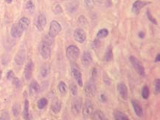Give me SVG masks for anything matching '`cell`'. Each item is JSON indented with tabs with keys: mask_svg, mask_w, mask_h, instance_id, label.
Wrapping results in <instances>:
<instances>
[{
	"mask_svg": "<svg viewBox=\"0 0 160 120\" xmlns=\"http://www.w3.org/2000/svg\"><path fill=\"white\" fill-rule=\"evenodd\" d=\"M71 74H72L73 78H74V80H76L77 84H78L79 86H83L84 83H83V80H82V74H81V69L80 68L78 67V65L75 63L71 65Z\"/></svg>",
	"mask_w": 160,
	"mask_h": 120,
	"instance_id": "5",
	"label": "cell"
},
{
	"mask_svg": "<svg viewBox=\"0 0 160 120\" xmlns=\"http://www.w3.org/2000/svg\"><path fill=\"white\" fill-rule=\"evenodd\" d=\"M20 106L18 103H16L13 105L12 107V113H13V115L14 117H17L20 114Z\"/></svg>",
	"mask_w": 160,
	"mask_h": 120,
	"instance_id": "29",
	"label": "cell"
},
{
	"mask_svg": "<svg viewBox=\"0 0 160 120\" xmlns=\"http://www.w3.org/2000/svg\"><path fill=\"white\" fill-rule=\"evenodd\" d=\"M74 38L77 42L84 43L86 39V33L82 29H76L74 32Z\"/></svg>",
	"mask_w": 160,
	"mask_h": 120,
	"instance_id": "11",
	"label": "cell"
},
{
	"mask_svg": "<svg viewBox=\"0 0 160 120\" xmlns=\"http://www.w3.org/2000/svg\"><path fill=\"white\" fill-rule=\"evenodd\" d=\"M99 99H100L101 101L103 102V103L106 102V101H107V98H106V96H105L104 94H102V95H101L100 98H99Z\"/></svg>",
	"mask_w": 160,
	"mask_h": 120,
	"instance_id": "42",
	"label": "cell"
},
{
	"mask_svg": "<svg viewBox=\"0 0 160 120\" xmlns=\"http://www.w3.org/2000/svg\"><path fill=\"white\" fill-rule=\"evenodd\" d=\"M149 2H144V1H141V0H137L136 2H135L132 5V11L134 14H138L139 11H141V8H144L147 5H148Z\"/></svg>",
	"mask_w": 160,
	"mask_h": 120,
	"instance_id": "13",
	"label": "cell"
},
{
	"mask_svg": "<svg viewBox=\"0 0 160 120\" xmlns=\"http://www.w3.org/2000/svg\"><path fill=\"white\" fill-rule=\"evenodd\" d=\"M5 2H7L8 4H11L12 2V0H5Z\"/></svg>",
	"mask_w": 160,
	"mask_h": 120,
	"instance_id": "45",
	"label": "cell"
},
{
	"mask_svg": "<svg viewBox=\"0 0 160 120\" xmlns=\"http://www.w3.org/2000/svg\"><path fill=\"white\" fill-rule=\"evenodd\" d=\"M117 89L121 98L123 100H127L129 98V92H128V88L126 85L124 83H119L117 84Z\"/></svg>",
	"mask_w": 160,
	"mask_h": 120,
	"instance_id": "9",
	"label": "cell"
},
{
	"mask_svg": "<svg viewBox=\"0 0 160 120\" xmlns=\"http://www.w3.org/2000/svg\"><path fill=\"white\" fill-rule=\"evenodd\" d=\"M26 9L30 12H32L35 9V5L33 4L31 0H29L28 2H27V3H26Z\"/></svg>",
	"mask_w": 160,
	"mask_h": 120,
	"instance_id": "34",
	"label": "cell"
},
{
	"mask_svg": "<svg viewBox=\"0 0 160 120\" xmlns=\"http://www.w3.org/2000/svg\"><path fill=\"white\" fill-rule=\"evenodd\" d=\"M23 32L19 28L18 25L14 24L13 27H12V30H11V34L12 36L14 38H19L22 36Z\"/></svg>",
	"mask_w": 160,
	"mask_h": 120,
	"instance_id": "18",
	"label": "cell"
},
{
	"mask_svg": "<svg viewBox=\"0 0 160 120\" xmlns=\"http://www.w3.org/2000/svg\"><path fill=\"white\" fill-rule=\"evenodd\" d=\"M92 119L96 120H104L106 119V117L105 114H103L102 111L101 110H96L94 113H92Z\"/></svg>",
	"mask_w": 160,
	"mask_h": 120,
	"instance_id": "25",
	"label": "cell"
},
{
	"mask_svg": "<svg viewBox=\"0 0 160 120\" xmlns=\"http://www.w3.org/2000/svg\"><path fill=\"white\" fill-rule=\"evenodd\" d=\"M26 59V52L24 50H20L14 57V62L17 65H23Z\"/></svg>",
	"mask_w": 160,
	"mask_h": 120,
	"instance_id": "12",
	"label": "cell"
},
{
	"mask_svg": "<svg viewBox=\"0 0 160 120\" xmlns=\"http://www.w3.org/2000/svg\"><path fill=\"white\" fill-rule=\"evenodd\" d=\"M92 57L91 53L89 51H85L82 55V59H81V63L84 66H88L92 63Z\"/></svg>",
	"mask_w": 160,
	"mask_h": 120,
	"instance_id": "16",
	"label": "cell"
},
{
	"mask_svg": "<svg viewBox=\"0 0 160 120\" xmlns=\"http://www.w3.org/2000/svg\"><path fill=\"white\" fill-rule=\"evenodd\" d=\"M82 110V100L80 98H74L71 102V112L74 115H78Z\"/></svg>",
	"mask_w": 160,
	"mask_h": 120,
	"instance_id": "8",
	"label": "cell"
},
{
	"mask_svg": "<svg viewBox=\"0 0 160 120\" xmlns=\"http://www.w3.org/2000/svg\"><path fill=\"white\" fill-rule=\"evenodd\" d=\"M154 92L156 95H159L160 93V80L156 79L154 82Z\"/></svg>",
	"mask_w": 160,
	"mask_h": 120,
	"instance_id": "32",
	"label": "cell"
},
{
	"mask_svg": "<svg viewBox=\"0 0 160 120\" xmlns=\"http://www.w3.org/2000/svg\"><path fill=\"white\" fill-rule=\"evenodd\" d=\"M138 36L140 38H144V36H145V34H144V32H140L138 33Z\"/></svg>",
	"mask_w": 160,
	"mask_h": 120,
	"instance_id": "43",
	"label": "cell"
},
{
	"mask_svg": "<svg viewBox=\"0 0 160 120\" xmlns=\"http://www.w3.org/2000/svg\"><path fill=\"white\" fill-rule=\"evenodd\" d=\"M132 105L133 107L134 112L136 114V116H138V117H142L144 115V111H143V108H142L141 106L138 103V101L135 100L132 101Z\"/></svg>",
	"mask_w": 160,
	"mask_h": 120,
	"instance_id": "17",
	"label": "cell"
},
{
	"mask_svg": "<svg viewBox=\"0 0 160 120\" xmlns=\"http://www.w3.org/2000/svg\"><path fill=\"white\" fill-rule=\"evenodd\" d=\"M29 108H30V103H29L28 100H26L24 103V109H23V117L26 120L30 119V110H29Z\"/></svg>",
	"mask_w": 160,
	"mask_h": 120,
	"instance_id": "24",
	"label": "cell"
},
{
	"mask_svg": "<svg viewBox=\"0 0 160 120\" xmlns=\"http://www.w3.org/2000/svg\"><path fill=\"white\" fill-rule=\"evenodd\" d=\"M104 59L106 62H111L113 59V49L111 46L107 47L105 53Z\"/></svg>",
	"mask_w": 160,
	"mask_h": 120,
	"instance_id": "23",
	"label": "cell"
},
{
	"mask_svg": "<svg viewBox=\"0 0 160 120\" xmlns=\"http://www.w3.org/2000/svg\"><path fill=\"white\" fill-rule=\"evenodd\" d=\"M50 72V68L48 64H45L41 69V75L43 78H47Z\"/></svg>",
	"mask_w": 160,
	"mask_h": 120,
	"instance_id": "26",
	"label": "cell"
},
{
	"mask_svg": "<svg viewBox=\"0 0 160 120\" xmlns=\"http://www.w3.org/2000/svg\"><path fill=\"white\" fill-rule=\"evenodd\" d=\"M129 62L131 63L132 65L133 66L134 69L135 70L136 72L139 74L141 77H144L145 75V69H144V66L141 63L139 62V60L138 59H136L135 56H131L129 58Z\"/></svg>",
	"mask_w": 160,
	"mask_h": 120,
	"instance_id": "2",
	"label": "cell"
},
{
	"mask_svg": "<svg viewBox=\"0 0 160 120\" xmlns=\"http://www.w3.org/2000/svg\"><path fill=\"white\" fill-rule=\"evenodd\" d=\"M114 119L117 120H124V119H129V117L123 114V112L120 110H115L114 113Z\"/></svg>",
	"mask_w": 160,
	"mask_h": 120,
	"instance_id": "27",
	"label": "cell"
},
{
	"mask_svg": "<svg viewBox=\"0 0 160 120\" xmlns=\"http://www.w3.org/2000/svg\"><path fill=\"white\" fill-rule=\"evenodd\" d=\"M82 112L83 115L84 117L88 118L91 116L93 113V105L90 100H86L85 103L84 104V107H82Z\"/></svg>",
	"mask_w": 160,
	"mask_h": 120,
	"instance_id": "7",
	"label": "cell"
},
{
	"mask_svg": "<svg viewBox=\"0 0 160 120\" xmlns=\"http://www.w3.org/2000/svg\"><path fill=\"white\" fill-rule=\"evenodd\" d=\"M58 89H59V92H60V94L63 96H66V94L68 92V86L63 81H60L58 84Z\"/></svg>",
	"mask_w": 160,
	"mask_h": 120,
	"instance_id": "22",
	"label": "cell"
},
{
	"mask_svg": "<svg viewBox=\"0 0 160 120\" xmlns=\"http://www.w3.org/2000/svg\"><path fill=\"white\" fill-rule=\"evenodd\" d=\"M62 30L61 25L58 23L56 20H53L50 24L49 32H48V35L50 37L54 38L55 37L57 36Z\"/></svg>",
	"mask_w": 160,
	"mask_h": 120,
	"instance_id": "6",
	"label": "cell"
},
{
	"mask_svg": "<svg viewBox=\"0 0 160 120\" xmlns=\"http://www.w3.org/2000/svg\"><path fill=\"white\" fill-rule=\"evenodd\" d=\"M29 92H30V96H35L40 92V86L37 81L32 80L30 83Z\"/></svg>",
	"mask_w": 160,
	"mask_h": 120,
	"instance_id": "14",
	"label": "cell"
},
{
	"mask_svg": "<svg viewBox=\"0 0 160 120\" xmlns=\"http://www.w3.org/2000/svg\"><path fill=\"white\" fill-rule=\"evenodd\" d=\"M12 82H13V84L15 86L16 88H20V86H21V83H20V80L17 78H15L14 77L13 79L12 80Z\"/></svg>",
	"mask_w": 160,
	"mask_h": 120,
	"instance_id": "38",
	"label": "cell"
},
{
	"mask_svg": "<svg viewBox=\"0 0 160 120\" xmlns=\"http://www.w3.org/2000/svg\"><path fill=\"white\" fill-rule=\"evenodd\" d=\"M0 120H2V118H1V117H0Z\"/></svg>",
	"mask_w": 160,
	"mask_h": 120,
	"instance_id": "47",
	"label": "cell"
},
{
	"mask_svg": "<svg viewBox=\"0 0 160 120\" xmlns=\"http://www.w3.org/2000/svg\"><path fill=\"white\" fill-rule=\"evenodd\" d=\"M141 96L144 99H147L150 96V90H149V88L147 86H144V87L142 88Z\"/></svg>",
	"mask_w": 160,
	"mask_h": 120,
	"instance_id": "31",
	"label": "cell"
},
{
	"mask_svg": "<svg viewBox=\"0 0 160 120\" xmlns=\"http://www.w3.org/2000/svg\"><path fill=\"white\" fill-rule=\"evenodd\" d=\"M84 92H85V95L88 97H92L96 95V86L93 78L86 83L84 86Z\"/></svg>",
	"mask_w": 160,
	"mask_h": 120,
	"instance_id": "4",
	"label": "cell"
},
{
	"mask_svg": "<svg viewBox=\"0 0 160 120\" xmlns=\"http://www.w3.org/2000/svg\"><path fill=\"white\" fill-rule=\"evenodd\" d=\"M53 38L49 35H45L41 41L39 47V53L42 58L45 59H48L51 55V46L53 45Z\"/></svg>",
	"mask_w": 160,
	"mask_h": 120,
	"instance_id": "1",
	"label": "cell"
},
{
	"mask_svg": "<svg viewBox=\"0 0 160 120\" xmlns=\"http://www.w3.org/2000/svg\"><path fill=\"white\" fill-rule=\"evenodd\" d=\"M66 56L71 61H74L78 59L80 56V50L75 45H70L66 48Z\"/></svg>",
	"mask_w": 160,
	"mask_h": 120,
	"instance_id": "3",
	"label": "cell"
},
{
	"mask_svg": "<svg viewBox=\"0 0 160 120\" xmlns=\"http://www.w3.org/2000/svg\"><path fill=\"white\" fill-rule=\"evenodd\" d=\"M84 5L87 9H91L94 6V1L93 0H84Z\"/></svg>",
	"mask_w": 160,
	"mask_h": 120,
	"instance_id": "35",
	"label": "cell"
},
{
	"mask_svg": "<svg viewBox=\"0 0 160 120\" xmlns=\"http://www.w3.org/2000/svg\"><path fill=\"white\" fill-rule=\"evenodd\" d=\"M78 23L81 26H86L87 24V20H86V17L84 16H80L79 19H78Z\"/></svg>",
	"mask_w": 160,
	"mask_h": 120,
	"instance_id": "37",
	"label": "cell"
},
{
	"mask_svg": "<svg viewBox=\"0 0 160 120\" xmlns=\"http://www.w3.org/2000/svg\"><path fill=\"white\" fill-rule=\"evenodd\" d=\"M1 77H2V71H1V69H0V79H1Z\"/></svg>",
	"mask_w": 160,
	"mask_h": 120,
	"instance_id": "46",
	"label": "cell"
},
{
	"mask_svg": "<svg viewBox=\"0 0 160 120\" xmlns=\"http://www.w3.org/2000/svg\"><path fill=\"white\" fill-rule=\"evenodd\" d=\"M47 104H48V100H47L45 98H41L40 100H38L37 106H38V109L42 110V109H44L46 107Z\"/></svg>",
	"mask_w": 160,
	"mask_h": 120,
	"instance_id": "30",
	"label": "cell"
},
{
	"mask_svg": "<svg viewBox=\"0 0 160 120\" xmlns=\"http://www.w3.org/2000/svg\"><path fill=\"white\" fill-rule=\"evenodd\" d=\"M109 35V31L107 29H101L100 30H99V32L96 34V36H97L98 39H102V38H106L107 35Z\"/></svg>",
	"mask_w": 160,
	"mask_h": 120,
	"instance_id": "28",
	"label": "cell"
},
{
	"mask_svg": "<svg viewBox=\"0 0 160 120\" xmlns=\"http://www.w3.org/2000/svg\"><path fill=\"white\" fill-rule=\"evenodd\" d=\"M159 61H160V54L159 53H158L156 57V59H155V63H159Z\"/></svg>",
	"mask_w": 160,
	"mask_h": 120,
	"instance_id": "44",
	"label": "cell"
},
{
	"mask_svg": "<svg viewBox=\"0 0 160 120\" xmlns=\"http://www.w3.org/2000/svg\"><path fill=\"white\" fill-rule=\"evenodd\" d=\"M33 68H34V64H33L32 62L30 61L27 64L24 70V76L27 80H29L31 79L32 76Z\"/></svg>",
	"mask_w": 160,
	"mask_h": 120,
	"instance_id": "15",
	"label": "cell"
},
{
	"mask_svg": "<svg viewBox=\"0 0 160 120\" xmlns=\"http://www.w3.org/2000/svg\"><path fill=\"white\" fill-rule=\"evenodd\" d=\"M78 5H79V4H78V0H72L66 5V8L70 13H74L78 9Z\"/></svg>",
	"mask_w": 160,
	"mask_h": 120,
	"instance_id": "20",
	"label": "cell"
},
{
	"mask_svg": "<svg viewBox=\"0 0 160 120\" xmlns=\"http://www.w3.org/2000/svg\"><path fill=\"white\" fill-rule=\"evenodd\" d=\"M6 77H7V79L9 80H12L14 78V74L13 71H12V70L8 71L6 74Z\"/></svg>",
	"mask_w": 160,
	"mask_h": 120,
	"instance_id": "41",
	"label": "cell"
},
{
	"mask_svg": "<svg viewBox=\"0 0 160 120\" xmlns=\"http://www.w3.org/2000/svg\"><path fill=\"white\" fill-rule=\"evenodd\" d=\"M51 110H53V112L54 114H58L60 112L61 110V102L60 100L56 99L53 101V102L51 104Z\"/></svg>",
	"mask_w": 160,
	"mask_h": 120,
	"instance_id": "21",
	"label": "cell"
},
{
	"mask_svg": "<svg viewBox=\"0 0 160 120\" xmlns=\"http://www.w3.org/2000/svg\"><path fill=\"white\" fill-rule=\"evenodd\" d=\"M30 24V19H28L27 17H22V18L19 20L18 23H17L19 28H20L23 32L26 31V30L28 29Z\"/></svg>",
	"mask_w": 160,
	"mask_h": 120,
	"instance_id": "19",
	"label": "cell"
},
{
	"mask_svg": "<svg viewBox=\"0 0 160 120\" xmlns=\"http://www.w3.org/2000/svg\"><path fill=\"white\" fill-rule=\"evenodd\" d=\"M61 1H65V0H61Z\"/></svg>",
	"mask_w": 160,
	"mask_h": 120,
	"instance_id": "48",
	"label": "cell"
},
{
	"mask_svg": "<svg viewBox=\"0 0 160 120\" xmlns=\"http://www.w3.org/2000/svg\"><path fill=\"white\" fill-rule=\"evenodd\" d=\"M53 11L55 14H60L63 13V8H62V7L59 4H55L53 5Z\"/></svg>",
	"mask_w": 160,
	"mask_h": 120,
	"instance_id": "33",
	"label": "cell"
},
{
	"mask_svg": "<svg viewBox=\"0 0 160 120\" xmlns=\"http://www.w3.org/2000/svg\"><path fill=\"white\" fill-rule=\"evenodd\" d=\"M147 17H148V19H149V20H150V21L152 22V23H154V24H155V25H157L156 20V19L154 18V17L152 16V14H151V13H150V11H149V10L147 11Z\"/></svg>",
	"mask_w": 160,
	"mask_h": 120,
	"instance_id": "39",
	"label": "cell"
},
{
	"mask_svg": "<svg viewBox=\"0 0 160 120\" xmlns=\"http://www.w3.org/2000/svg\"><path fill=\"white\" fill-rule=\"evenodd\" d=\"M46 24L47 19L45 15L42 13L38 14V16L37 17L36 20H35V26H36V28L38 29V31L44 30V29L46 27Z\"/></svg>",
	"mask_w": 160,
	"mask_h": 120,
	"instance_id": "10",
	"label": "cell"
},
{
	"mask_svg": "<svg viewBox=\"0 0 160 120\" xmlns=\"http://www.w3.org/2000/svg\"><path fill=\"white\" fill-rule=\"evenodd\" d=\"M70 91H71V94H72L74 96H76L78 95V88H77V86L74 83H71V85L70 86Z\"/></svg>",
	"mask_w": 160,
	"mask_h": 120,
	"instance_id": "36",
	"label": "cell"
},
{
	"mask_svg": "<svg viewBox=\"0 0 160 120\" xmlns=\"http://www.w3.org/2000/svg\"><path fill=\"white\" fill-rule=\"evenodd\" d=\"M1 118H2V120H8L10 119V116H9V114H8V112L5 111V112H2V114H1Z\"/></svg>",
	"mask_w": 160,
	"mask_h": 120,
	"instance_id": "40",
	"label": "cell"
}]
</instances>
